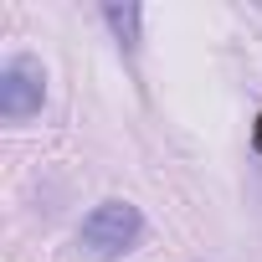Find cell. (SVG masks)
Masks as SVG:
<instances>
[{
	"label": "cell",
	"instance_id": "1",
	"mask_svg": "<svg viewBox=\"0 0 262 262\" xmlns=\"http://www.w3.org/2000/svg\"><path fill=\"white\" fill-rule=\"evenodd\" d=\"M139 231H144L139 206H128V201H103V206H93V211L82 216L77 247H82L88 257H98V262H113V257H123L128 247L139 242Z\"/></svg>",
	"mask_w": 262,
	"mask_h": 262
},
{
	"label": "cell",
	"instance_id": "3",
	"mask_svg": "<svg viewBox=\"0 0 262 262\" xmlns=\"http://www.w3.org/2000/svg\"><path fill=\"white\" fill-rule=\"evenodd\" d=\"M139 16H144L139 6H108V11H103V21L118 31L123 47H134V36H139Z\"/></svg>",
	"mask_w": 262,
	"mask_h": 262
},
{
	"label": "cell",
	"instance_id": "4",
	"mask_svg": "<svg viewBox=\"0 0 262 262\" xmlns=\"http://www.w3.org/2000/svg\"><path fill=\"white\" fill-rule=\"evenodd\" d=\"M257 149H262V118H257Z\"/></svg>",
	"mask_w": 262,
	"mask_h": 262
},
{
	"label": "cell",
	"instance_id": "2",
	"mask_svg": "<svg viewBox=\"0 0 262 262\" xmlns=\"http://www.w3.org/2000/svg\"><path fill=\"white\" fill-rule=\"evenodd\" d=\"M41 103H47V67L31 52L6 57V67H0V113L21 123V118L41 113Z\"/></svg>",
	"mask_w": 262,
	"mask_h": 262
}]
</instances>
